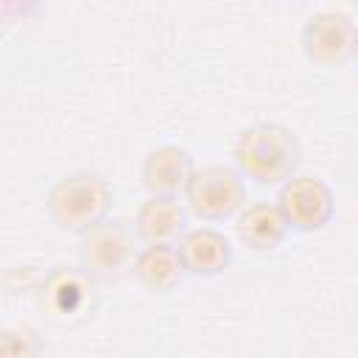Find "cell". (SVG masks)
Listing matches in <instances>:
<instances>
[{
	"label": "cell",
	"mask_w": 358,
	"mask_h": 358,
	"mask_svg": "<svg viewBox=\"0 0 358 358\" xmlns=\"http://www.w3.org/2000/svg\"><path fill=\"white\" fill-rule=\"evenodd\" d=\"M235 171L255 185H282L302 165V143L294 129L282 123L246 126L232 148Z\"/></svg>",
	"instance_id": "6da1fadb"
},
{
	"label": "cell",
	"mask_w": 358,
	"mask_h": 358,
	"mask_svg": "<svg viewBox=\"0 0 358 358\" xmlns=\"http://www.w3.org/2000/svg\"><path fill=\"white\" fill-rule=\"evenodd\" d=\"M115 204V190L101 173L76 171L53 182L45 196V210L50 221L64 232H87L90 227L109 218Z\"/></svg>",
	"instance_id": "7a4b0ae2"
},
{
	"label": "cell",
	"mask_w": 358,
	"mask_h": 358,
	"mask_svg": "<svg viewBox=\"0 0 358 358\" xmlns=\"http://www.w3.org/2000/svg\"><path fill=\"white\" fill-rule=\"evenodd\" d=\"M134 232L117 221L103 218L101 224L81 232L78 241V268L92 277L95 282H117L126 274H131L137 246Z\"/></svg>",
	"instance_id": "3957f363"
},
{
	"label": "cell",
	"mask_w": 358,
	"mask_h": 358,
	"mask_svg": "<svg viewBox=\"0 0 358 358\" xmlns=\"http://www.w3.org/2000/svg\"><path fill=\"white\" fill-rule=\"evenodd\" d=\"M185 207L201 221H227L246 207V185L235 168H196L185 187Z\"/></svg>",
	"instance_id": "277c9868"
},
{
	"label": "cell",
	"mask_w": 358,
	"mask_h": 358,
	"mask_svg": "<svg viewBox=\"0 0 358 358\" xmlns=\"http://www.w3.org/2000/svg\"><path fill=\"white\" fill-rule=\"evenodd\" d=\"M302 53L316 67H344L358 53V25L347 11L324 8L308 17L299 36Z\"/></svg>",
	"instance_id": "5b68a950"
},
{
	"label": "cell",
	"mask_w": 358,
	"mask_h": 358,
	"mask_svg": "<svg viewBox=\"0 0 358 358\" xmlns=\"http://www.w3.org/2000/svg\"><path fill=\"white\" fill-rule=\"evenodd\" d=\"M277 210L288 224V232H319L336 215V199L330 185L313 173H294L280 185Z\"/></svg>",
	"instance_id": "8992f818"
},
{
	"label": "cell",
	"mask_w": 358,
	"mask_h": 358,
	"mask_svg": "<svg viewBox=\"0 0 358 358\" xmlns=\"http://www.w3.org/2000/svg\"><path fill=\"white\" fill-rule=\"evenodd\" d=\"M95 280L78 266H53L39 285L42 308L56 322H76L95 305Z\"/></svg>",
	"instance_id": "52a82bcc"
},
{
	"label": "cell",
	"mask_w": 358,
	"mask_h": 358,
	"mask_svg": "<svg viewBox=\"0 0 358 358\" xmlns=\"http://www.w3.org/2000/svg\"><path fill=\"white\" fill-rule=\"evenodd\" d=\"M193 171H196V165H193V157L187 148L173 145V143H162L143 157L140 182L148 190V196L179 199L185 193Z\"/></svg>",
	"instance_id": "ba28073f"
},
{
	"label": "cell",
	"mask_w": 358,
	"mask_h": 358,
	"mask_svg": "<svg viewBox=\"0 0 358 358\" xmlns=\"http://www.w3.org/2000/svg\"><path fill=\"white\" fill-rule=\"evenodd\" d=\"M187 232V207L171 196H148L134 215V238L145 246H176Z\"/></svg>",
	"instance_id": "9c48e42d"
},
{
	"label": "cell",
	"mask_w": 358,
	"mask_h": 358,
	"mask_svg": "<svg viewBox=\"0 0 358 358\" xmlns=\"http://www.w3.org/2000/svg\"><path fill=\"white\" fill-rule=\"evenodd\" d=\"M179 260L185 266V274L193 277H215L224 274L232 263V246L224 232L213 227H196L187 229L176 243Z\"/></svg>",
	"instance_id": "30bf717a"
},
{
	"label": "cell",
	"mask_w": 358,
	"mask_h": 358,
	"mask_svg": "<svg viewBox=\"0 0 358 358\" xmlns=\"http://www.w3.org/2000/svg\"><path fill=\"white\" fill-rule=\"evenodd\" d=\"M238 241L252 252H274L282 246L288 235V224L280 215L274 201H255L246 204L235 218Z\"/></svg>",
	"instance_id": "8fae6325"
},
{
	"label": "cell",
	"mask_w": 358,
	"mask_h": 358,
	"mask_svg": "<svg viewBox=\"0 0 358 358\" xmlns=\"http://www.w3.org/2000/svg\"><path fill=\"white\" fill-rule=\"evenodd\" d=\"M131 274L148 294H171L185 280V266L176 246H143L134 257Z\"/></svg>",
	"instance_id": "7c38bea8"
},
{
	"label": "cell",
	"mask_w": 358,
	"mask_h": 358,
	"mask_svg": "<svg viewBox=\"0 0 358 358\" xmlns=\"http://www.w3.org/2000/svg\"><path fill=\"white\" fill-rule=\"evenodd\" d=\"M45 341L31 324H0V358H42Z\"/></svg>",
	"instance_id": "4fadbf2b"
}]
</instances>
